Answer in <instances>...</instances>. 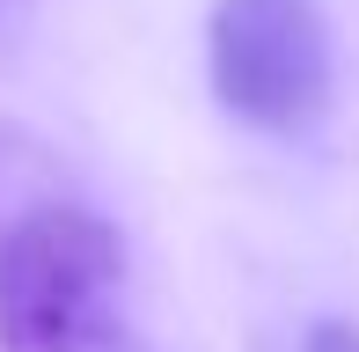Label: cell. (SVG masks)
Returning a JSON list of instances; mask_svg holds the SVG:
<instances>
[{
	"mask_svg": "<svg viewBox=\"0 0 359 352\" xmlns=\"http://www.w3.org/2000/svg\"><path fill=\"white\" fill-rule=\"evenodd\" d=\"M213 95L257 133H308L330 110V22L316 0H213Z\"/></svg>",
	"mask_w": 359,
	"mask_h": 352,
	"instance_id": "7a4b0ae2",
	"label": "cell"
},
{
	"mask_svg": "<svg viewBox=\"0 0 359 352\" xmlns=\"http://www.w3.org/2000/svg\"><path fill=\"white\" fill-rule=\"evenodd\" d=\"M0 352H147L103 213L29 205L0 235Z\"/></svg>",
	"mask_w": 359,
	"mask_h": 352,
	"instance_id": "6da1fadb",
	"label": "cell"
},
{
	"mask_svg": "<svg viewBox=\"0 0 359 352\" xmlns=\"http://www.w3.org/2000/svg\"><path fill=\"white\" fill-rule=\"evenodd\" d=\"M301 352H359V330H352V323H316Z\"/></svg>",
	"mask_w": 359,
	"mask_h": 352,
	"instance_id": "3957f363",
	"label": "cell"
}]
</instances>
